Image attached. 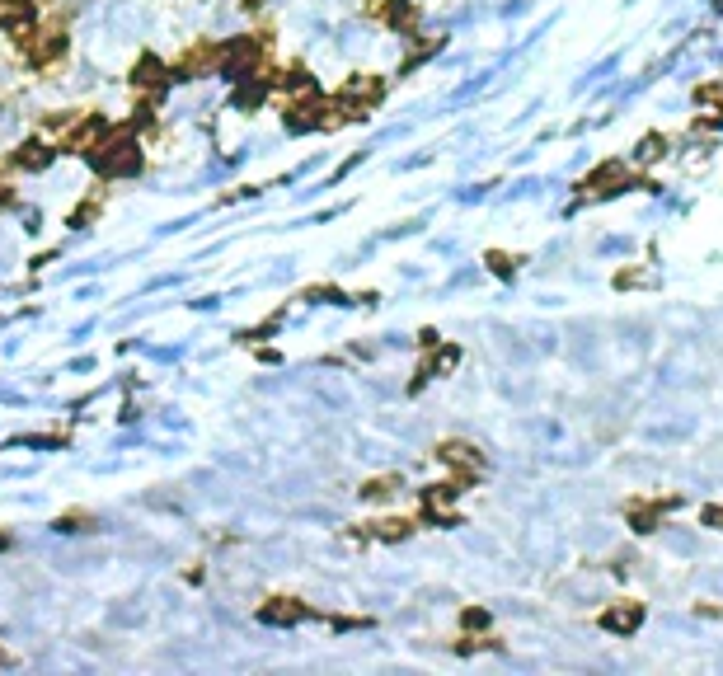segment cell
<instances>
[{
	"label": "cell",
	"instance_id": "1",
	"mask_svg": "<svg viewBox=\"0 0 723 676\" xmlns=\"http://www.w3.org/2000/svg\"><path fill=\"white\" fill-rule=\"evenodd\" d=\"M90 165L104 174V179H137L146 155H141V141L127 137V132H108L99 146L90 151Z\"/></svg>",
	"mask_w": 723,
	"mask_h": 676
},
{
	"label": "cell",
	"instance_id": "2",
	"mask_svg": "<svg viewBox=\"0 0 723 676\" xmlns=\"http://www.w3.org/2000/svg\"><path fill=\"white\" fill-rule=\"evenodd\" d=\"M259 62H263V43L259 38H226L221 43V76L226 80H249V76H259Z\"/></svg>",
	"mask_w": 723,
	"mask_h": 676
},
{
	"label": "cell",
	"instance_id": "3",
	"mask_svg": "<svg viewBox=\"0 0 723 676\" xmlns=\"http://www.w3.org/2000/svg\"><path fill=\"white\" fill-rule=\"evenodd\" d=\"M221 66V43L202 38V43H188L179 57L170 62V80H198V76H212Z\"/></svg>",
	"mask_w": 723,
	"mask_h": 676
},
{
	"label": "cell",
	"instance_id": "4",
	"mask_svg": "<svg viewBox=\"0 0 723 676\" xmlns=\"http://www.w3.org/2000/svg\"><path fill=\"white\" fill-rule=\"evenodd\" d=\"M0 29L10 43H29L33 33H38V0H5L0 5Z\"/></svg>",
	"mask_w": 723,
	"mask_h": 676
},
{
	"label": "cell",
	"instance_id": "5",
	"mask_svg": "<svg viewBox=\"0 0 723 676\" xmlns=\"http://www.w3.org/2000/svg\"><path fill=\"white\" fill-rule=\"evenodd\" d=\"M66 47H71L66 29H38L29 43H24V57H29V66H38V71H43V66H57V62H62Z\"/></svg>",
	"mask_w": 723,
	"mask_h": 676
},
{
	"label": "cell",
	"instance_id": "6",
	"mask_svg": "<svg viewBox=\"0 0 723 676\" xmlns=\"http://www.w3.org/2000/svg\"><path fill=\"white\" fill-rule=\"evenodd\" d=\"M165 85H170V66L160 62V57H141L137 66H132V90H141V94H151V99H160L165 94Z\"/></svg>",
	"mask_w": 723,
	"mask_h": 676
},
{
	"label": "cell",
	"instance_id": "7",
	"mask_svg": "<svg viewBox=\"0 0 723 676\" xmlns=\"http://www.w3.org/2000/svg\"><path fill=\"white\" fill-rule=\"evenodd\" d=\"M310 606L306 601H296V597H268L259 606V620L263 625H301V620H310Z\"/></svg>",
	"mask_w": 723,
	"mask_h": 676
},
{
	"label": "cell",
	"instance_id": "8",
	"mask_svg": "<svg viewBox=\"0 0 723 676\" xmlns=\"http://www.w3.org/2000/svg\"><path fill=\"white\" fill-rule=\"evenodd\" d=\"M601 597H606V592H601V583H597V578H587V573H578V578H569V583L554 587V601H559V606H597Z\"/></svg>",
	"mask_w": 723,
	"mask_h": 676
},
{
	"label": "cell",
	"instance_id": "9",
	"mask_svg": "<svg viewBox=\"0 0 723 676\" xmlns=\"http://www.w3.org/2000/svg\"><path fill=\"white\" fill-rule=\"evenodd\" d=\"M662 376H667V381H691V376H700V348H695V343L672 348L667 362H662Z\"/></svg>",
	"mask_w": 723,
	"mask_h": 676
},
{
	"label": "cell",
	"instance_id": "10",
	"mask_svg": "<svg viewBox=\"0 0 723 676\" xmlns=\"http://www.w3.org/2000/svg\"><path fill=\"white\" fill-rule=\"evenodd\" d=\"M601 625L611 634H634L639 625H644V606L639 601H625V606H611V611L601 615Z\"/></svg>",
	"mask_w": 723,
	"mask_h": 676
},
{
	"label": "cell",
	"instance_id": "11",
	"mask_svg": "<svg viewBox=\"0 0 723 676\" xmlns=\"http://www.w3.org/2000/svg\"><path fill=\"white\" fill-rule=\"evenodd\" d=\"M52 160H57V151H52L47 141H24V146H19V151L10 155V165H15V169H29V174H38V169H47V165H52Z\"/></svg>",
	"mask_w": 723,
	"mask_h": 676
},
{
	"label": "cell",
	"instance_id": "12",
	"mask_svg": "<svg viewBox=\"0 0 723 676\" xmlns=\"http://www.w3.org/2000/svg\"><path fill=\"white\" fill-rule=\"evenodd\" d=\"M437 456H442L447 465H456V470H479V465H484V461H479V451L470 442H442V446H437Z\"/></svg>",
	"mask_w": 723,
	"mask_h": 676
},
{
	"label": "cell",
	"instance_id": "13",
	"mask_svg": "<svg viewBox=\"0 0 723 676\" xmlns=\"http://www.w3.org/2000/svg\"><path fill=\"white\" fill-rule=\"evenodd\" d=\"M662 545H667L672 554H686V559L700 554V540H695L691 531H681V526H662Z\"/></svg>",
	"mask_w": 723,
	"mask_h": 676
},
{
	"label": "cell",
	"instance_id": "14",
	"mask_svg": "<svg viewBox=\"0 0 723 676\" xmlns=\"http://www.w3.org/2000/svg\"><path fill=\"white\" fill-rule=\"evenodd\" d=\"M99 212H104V193L94 188L90 198H85V202H80V207H76V212H71V226H76V231H85V226H90V221H94V216H99Z\"/></svg>",
	"mask_w": 723,
	"mask_h": 676
},
{
	"label": "cell",
	"instance_id": "15",
	"mask_svg": "<svg viewBox=\"0 0 723 676\" xmlns=\"http://www.w3.org/2000/svg\"><path fill=\"white\" fill-rule=\"evenodd\" d=\"M662 151H667V141L662 137H644L639 146H634V165H648V160H658Z\"/></svg>",
	"mask_w": 723,
	"mask_h": 676
},
{
	"label": "cell",
	"instance_id": "16",
	"mask_svg": "<svg viewBox=\"0 0 723 676\" xmlns=\"http://www.w3.org/2000/svg\"><path fill=\"white\" fill-rule=\"evenodd\" d=\"M409 531H414V526L404 522V517H390V522H376V536H381V540H404V536H409Z\"/></svg>",
	"mask_w": 723,
	"mask_h": 676
},
{
	"label": "cell",
	"instance_id": "17",
	"mask_svg": "<svg viewBox=\"0 0 723 676\" xmlns=\"http://www.w3.org/2000/svg\"><path fill=\"white\" fill-rule=\"evenodd\" d=\"M395 484H400V479H395V475H385V479H371L367 489H362V498H371V503H376V498H390V493H395Z\"/></svg>",
	"mask_w": 723,
	"mask_h": 676
},
{
	"label": "cell",
	"instance_id": "18",
	"mask_svg": "<svg viewBox=\"0 0 723 676\" xmlns=\"http://www.w3.org/2000/svg\"><path fill=\"white\" fill-rule=\"evenodd\" d=\"M695 587H700V592H714V597H723V569L700 573V578H695Z\"/></svg>",
	"mask_w": 723,
	"mask_h": 676
},
{
	"label": "cell",
	"instance_id": "19",
	"mask_svg": "<svg viewBox=\"0 0 723 676\" xmlns=\"http://www.w3.org/2000/svg\"><path fill=\"white\" fill-rule=\"evenodd\" d=\"M94 517H85V512H66V517H57V531H90Z\"/></svg>",
	"mask_w": 723,
	"mask_h": 676
},
{
	"label": "cell",
	"instance_id": "20",
	"mask_svg": "<svg viewBox=\"0 0 723 676\" xmlns=\"http://www.w3.org/2000/svg\"><path fill=\"white\" fill-rule=\"evenodd\" d=\"M700 522L714 526V531H723V507H705V512H700Z\"/></svg>",
	"mask_w": 723,
	"mask_h": 676
},
{
	"label": "cell",
	"instance_id": "21",
	"mask_svg": "<svg viewBox=\"0 0 723 676\" xmlns=\"http://www.w3.org/2000/svg\"><path fill=\"white\" fill-rule=\"evenodd\" d=\"M10 202H15V188H10L5 179H0V207H10Z\"/></svg>",
	"mask_w": 723,
	"mask_h": 676
},
{
	"label": "cell",
	"instance_id": "22",
	"mask_svg": "<svg viewBox=\"0 0 723 676\" xmlns=\"http://www.w3.org/2000/svg\"><path fill=\"white\" fill-rule=\"evenodd\" d=\"M5 545H10V536H0V550H5Z\"/></svg>",
	"mask_w": 723,
	"mask_h": 676
}]
</instances>
